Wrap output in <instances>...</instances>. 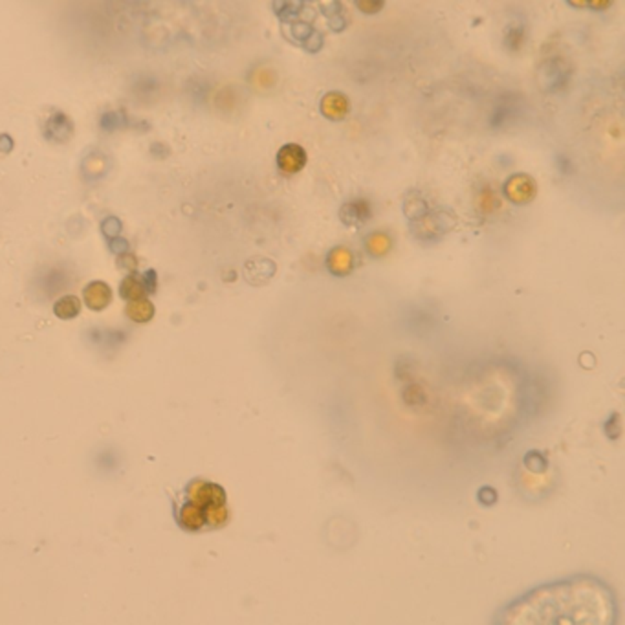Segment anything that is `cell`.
Returning <instances> with one entry per match:
<instances>
[{
	"label": "cell",
	"instance_id": "9a60e30c",
	"mask_svg": "<svg viewBox=\"0 0 625 625\" xmlns=\"http://www.w3.org/2000/svg\"><path fill=\"white\" fill-rule=\"evenodd\" d=\"M84 173L90 174V176H101V174L105 173V160H103L101 156L86 158V163H84Z\"/></svg>",
	"mask_w": 625,
	"mask_h": 625
},
{
	"label": "cell",
	"instance_id": "2e32d148",
	"mask_svg": "<svg viewBox=\"0 0 625 625\" xmlns=\"http://www.w3.org/2000/svg\"><path fill=\"white\" fill-rule=\"evenodd\" d=\"M255 83H257V86H261V89H270V86L275 83V73L272 72V70H268V68H261V70H257V79H255Z\"/></svg>",
	"mask_w": 625,
	"mask_h": 625
},
{
	"label": "cell",
	"instance_id": "9c48e42d",
	"mask_svg": "<svg viewBox=\"0 0 625 625\" xmlns=\"http://www.w3.org/2000/svg\"><path fill=\"white\" fill-rule=\"evenodd\" d=\"M180 525L184 526L185 530H200L202 526L206 525V515L204 510L200 506H196L195 503L185 504L180 514Z\"/></svg>",
	"mask_w": 625,
	"mask_h": 625
},
{
	"label": "cell",
	"instance_id": "5bb4252c",
	"mask_svg": "<svg viewBox=\"0 0 625 625\" xmlns=\"http://www.w3.org/2000/svg\"><path fill=\"white\" fill-rule=\"evenodd\" d=\"M204 515H206V523H209V525L213 526H218L228 519V510H226V504L209 506V508L204 510Z\"/></svg>",
	"mask_w": 625,
	"mask_h": 625
},
{
	"label": "cell",
	"instance_id": "7a4b0ae2",
	"mask_svg": "<svg viewBox=\"0 0 625 625\" xmlns=\"http://www.w3.org/2000/svg\"><path fill=\"white\" fill-rule=\"evenodd\" d=\"M189 499L191 503H195L196 506H200L202 510L209 508V506H220L226 504V493L218 484L213 482H204V480H196L189 486Z\"/></svg>",
	"mask_w": 625,
	"mask_h": 625
},
{
	"label": "cell",
	"instance_id": "4fadbf2b",
	"mask_svg": "<svg viewBox=\"0 0 625 625\" xmlns=\"http://www.w3.org/2000/svg\"><path fill=\"white\" fill-rule=\"evenodd\" d=\"M367 250L374 257H384L391 250V239L386 233H373L367 237Z\"/></svg>",
	"mask_w": 625,
	"mask_h": 625
},
{
	"label": "cell",
	"instance_id": "8992f818",
	"mask_svg": "<svg viewBox=\"0 0 625 625\" xmlns=\"http://www.w3.org/2000/svg\"><path fill=\"white\" fill-rule=\"evenodd\" d=\"M46 136H48V140L54 141H68L70 140V136L73 134V125L72 119L61 112H56L54 116L48 119L46 123Z\"/></svg>",
	"mask_w": 625,
	"mask_h": 625
},
{
	"label": "cell",
	"instance_id": "3957f363",
	"mask_svg": "<svg viewBox=\"0 0 625 625\" xmlns=\"http://www.w3.org/2000/svg\"><path fill=\"white\" fill-rule=\"evenodd\" d=\"M305 163H307V152L301 145L288 143V145L281 147L279 154H277V165L283 173H299L305 167Z\"/></svg>",
	"mask_w": 625,
	"mask_h": 625
},
{
	"label": "cell",
	"instance_id": "7c38bea8",
	"mask_svg": "<svg viewBox=\"0 0 625 625\" xmlns=\"http://www.w3.org/2000/svg\"><path fill=\"white\" fill-rule=\"evenodd\" d=\"M119 296L123 299H127V301H138V299H143V296H145V288H143L140 281L136 279L134 275H129V277H125L121 281Z\"/></svg>",
	"mask_w": 625,
	"mask_h": 625
},
{
	"label": "cell",
	"instance_id": "8fae6325",
	"mask_svg": "<svg viewBox=\"0 0 625 625\" xmlns=\"http://www.w3.org/2000/svg\"><path fill=\"white\" fill-rule=\"evenodd\" d=\"M81 310V303L75 296H64L54 305V312L57 318L61 319H72L75 318Z\"/></svg>",
	"mask_w": 625,
	"mask_h": 625
},
{
	"label": "cell",
	"instance_id": "52a82bcc",
	"mask_svg": "<svg viewBox=\"0 0 625 625\" xmlns=\"http://www.w3.org/2000/svg\"><path fill=\"white\" fill-rule=\"evenodd\" d=\"M349 99L340 92H330L321 101V112L329 119H341L349 114Z\"/></svg>",
	"mask_w": 625,
	"mask_h": 625
},
{
	"label": "cell",
	"instance_id": "ba28073f",
	"mask_svg": "<svg viewBox=\"0 0 625 625\" xmlns=\"http://www.w3.org/2000/svg\"><path fill=\"white\" fill-rule=\"evenodd\" d=\"M352 263H354V257H352L351 250H346V248H335L332 250L327 259V266L332 274L338 275H345L349 274L352 270Z\"/></svg>",
	"mask_w": 625,
	"mask_h": 625
},
{
	"label": "cell",
	"instance_id": "30bf717a",
	"mask_svg": "<svg viewBox=\"0 0 625 625\" xmlns=\"http://www.w3.org/2000/svg\"><path fill=\"white\" fill-rule=\"evenodd\" d=\"M127 316L136 323H147L151 321L154 316V305L149 299H138V301H129L127 305Z\"/></svg>",
	"mask_w": 625,
	"mask_h": 625
},
{
	"label": "cell",
	"instance_id": "6da1fadb",
	"mask_svg": "<svg viewBox=\"0 0 625 625\" xmlns=\"http://www.w3.org/2000/svg\"><path fill=\"white\" fill-rule=\"evenodd\" d=\"M613 594L591 578L541 587L512 603L499 624H613Z\"/></svg>",
	"mask_w": 625,
	"mask_h": 625
},
{
	"label": "cell",
	"instance_id": "5b68a950",
	"mask_svg": "<svg viewBox=\"0 0 625 625\" xmlns=\"http://www.w3.org/2000/svg\"><path fill=\"white\" fill-rule=\"evenodd\" d=\"M84 303L90 310H103L105 307H108L112 301V290L110 286L101 281H94L90 283L83 292Z\"/></svg>",
	"mask_w": 625,
	"mask_h": 625
},
{
	"label": "cell",
	"instance_id": "277c9868",
	"mask_svg": "<svg viewBox=\"0 0 625 625\" xmlns=\"http://www.w3.org/2000/svg\"><path fill=\"white\" fill-rule=\"evenodd\" d=\"M504 193L515 204H523V202H528L534 198L536 185H534L532 178H528L526 174H515L504 185Z\"/></svg>",
	"mask_w": 625,
	"mask_h": 625
}]
</instances>
